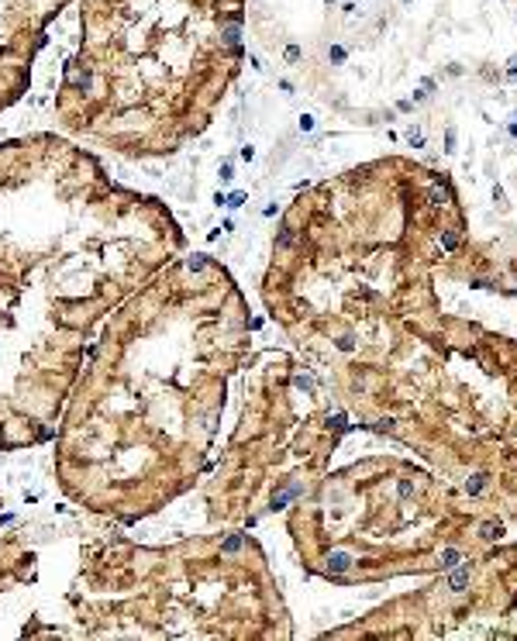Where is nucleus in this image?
<instances>
[{
  "label": "nucleus",
  "instance_id": "obj_7",
  "mask_svg": "<svg viewBox=\"0 0 517 641\" xmlns=\"http://www.w3.org/2000/svg\"><path fill=\"white\" fill-rule=\"evenodd\" d=\"M445 152H455V128L445 131Z\"/></svg>",
  "mask_w": 517,
  "mask_h": 641
},
{
  "label": "nucleus",
  "instance_id": "obj_6",
  "mask_svg": "<svg viewBox=\"0 0 517 641\" xmlns=\"http://www.w3.org/2000/svg\"><path fill=\"white\" fill-rule=\"evenodd\" d=\"M442 245H445V248H455V245H459V231H455V228L442 238Z\"/></svg>",
  "mask_w": 517,
  "mask_h": 641
},
{
  "label": "nucleus",
  "instance_id": "obj_4",
  "mask_svg": "<svg viewBox=\"0 0 517 641\" xmlns=\"http://www.w3.org/2000/svg\"><path fill=\"white\" fill-rule=\"evenodd\" d=\"M479 538H483V541H493V538H500V527H497V524H483V527H479Z\"/></svg>",
  "mask_w": 517,
  "mask_h": 641
},
{
  "label": "nucleus",
  "instance_id": "obj_1",
  "mask_svg": "<svg viewBox=\"0 0 517 641\" xmlns=\"http://www.w3.org/2000/svg\"><path fill=\"white\" fill-rule=\"evenodd\" d=\"M469 576H472V566H469V562H465V566H459V569L452 566V576H448V589H452V593H462V589H465V583H469Z\"/></svg>",
  "mask_w": 517,
  "mask_h": 641
},
{
  "label": "nucleus",
  "instance_id": "obj_3",
  "mask_svg": "<svg viewBox=\"0 0 517 641\" xmlns=\"http://www.w3.org/2000/svg\"><path fill=\"white\" fill-rule=\"evenodd\" d=\"M459 562H462V555H459L455 548H448V552H442V566H445V569H452V566H459Z\"/></svg>",
  "mask_w": 517,
  "mask_h": 641
},
{
  "label": "nucleus",
  "instance_id": "obj_5",
  "mask_svg": "<svg viewBox=\"0 0 517 641\" xmlns=\"http://www.w3.org/2000/svg\"><path fill=\"white\" fill-rule=\"evenodd\" d=\"M483 486H486V476H472V479L465 483V490H469V493H479Z\"/></svg>",
  "mask_w": 517,
  "mask_h": 641
},
{
  "label": "nucleus",
  "instance_id": "obj_8",
  "mask_svg": "<svg viewBox=\"0 0 517 641\" xmlns=\"http://www.w3.org/2000/svg\"><path fill=\"white\" fill-rule=\"evenodd\" d=\"M403 3H407V0H403Z\"/></svg>",
  "mask_w": 517,
  "mask_h": 641
},
{
  "label": "nucleus",
  "instance_id": "obj_2",
  "mask_svg": "<svg viewBox=\"0 0 517 641\" xmlns=\"http://www.w3.org/2000/svg\"><path fill=\"white\" fill-rule=\"evenodd\" d=\"M428 197H431V204H435V207H448V200H452V197H448V190H445V186H438V183L428 190Z\"/></svg>",
  "mask_w": 517,
  "mask_h": 641
}]
</instances>
